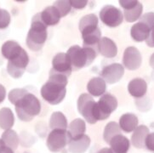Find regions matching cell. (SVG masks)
<instances>
[{"instance_id": "obj_1", "label": "cell", "mask_w": 154, "mask_h": 153, "mask_svg": "<svg viewBox=\"0 0 154 153\" xmlns=\"http://www.w3.org/2000/svg\"><path fill=\"white\" fill-rule=\"evenodd\" d=\"M67 85V77L50 70L49 80L40 90L41 96L45 101L51 105L60 104L64 99Z\"/></svg>"}, {"instance_id": "obj_2", "label": "cell", "mask_w": 154, "mask_h": 153, "mask_svg": "<svg viewBox=\"0 0 154 153\" xmlns=\"http://www.w3.org/2000/svg\"><path fill=\"white\" fill-rule=\"evenodd\" d=\"M47 26L41 20L40 13L33 16L27 37L26 45L32 51H39L47 39Z\"/></svg>"}, {"instance_id": "obj_3", "label": "cell", "mask_w": 154, "mask_h": 153, "mask_svg": "<svg viewBox=\"0 0 154 153\" xmlns=\"http://www.w3.org/2000/svg\"><path fill=\"white\" fill-rule=\"evenodd\" d=\"M15 106L18 118L24 122L32 121L41 111V104L38 99L29 92L17 101Z\"/></svg>"}, {"instance_id": "obj_4", "label": "cell", "mask_w": 154, "mask_h": 153, "mask_svg": "<svg viewBox=\"0 0 154 153\" xmlns=\"http://www.w3.org/2000/svg\"><path fill=\"white\" fill-rule=\"evenodd\" d=\"M66 54L69 57L72 66L75 69H81L90 66L95 59L97 53L94 48L85 46L81 48L79 45H74L68 49Z\"/></svg>"}, {"instance_id": "obj_5", "label": "cell", "mask_w": 154, "mask_h": 153, "mask_svg": "<svg viewBox=\"0 0 154 153\" xmlns=\"http://www.w3.org/2000/svg\"><path fill=\"white\" fill-rule=\"evenodd\" d=\"M118 107V100L111 94H104L100 100L95 104L94 117L96 121L106 120Z\"/></svg>"}, {"instance_id": "obj_6", "label": "cell", "mask_w": 154, "mask_h": 153, "mask_svg": "<svg viewBox=\"0 0 154 153\" xmlns=\"http://www.w3.org/2000/svg\"><path fill=\"white\" fill-rule=\"evenodd\" d=\"M71 141L69 132L66 129H53L47 137V146L52 152H58Z\"/></svg>"}, {"instance_id": "obj_7", "label": "cell", "mask_w": 154, "mask_h": 153, "mask_svg": "<svg viewBox=\"0 0 154 153\" xmlns=\"http://www.w3.org/2000/svg\"><path fill=\"white\" fill-rule=\"evenodd\" d=\"M29 63V56L24 49L15 57L9 60L7 64V72L14 78H20L25 72Z\"/></svg>"}, {"instance_id": "obj_8", "label": "cell", "mask_w": 154, "mask_h": 153, "mask_svg": "<svg viewBox=\"0 0 154 153\" xmlns=\"http://www.w3.org/2000/svg\"><path fill=\"white\" fill-rule=\"evenodd\" d=\"M100 19L109 27H117L122 24L124 15L122 11L112 5H106L100 12Z\"/></svg>"}, {"instance_id": "obj_9", "label": "cell", "mask_w": 154, "mask_h": 153, "mask_svg": "<svg viewBox=\"0 0 154 153\" xmlns=\"http://www.w3.org/2000/svg\"><path fill=\"white\" fill-rule=\"evenodd\" d=\"M96 102L90 94H82L78 99V110L89 124H94L97 121L94 119V109Z\"/></svg>"}, {"instance_id": "obj_10", "label": "cell", "mask_w": 154, "mask_h": 153, "mask_svg": "<svg viewBox=\"0 0 154 153\" xmlns=\"http://www.w3.org/2000/svg\"><path fill=\"white\" fill-rule=\"evenodd\" d=\"M142 62V57L138 49L130 46L124 50L123 64L128 70L135 71L139 68Z\"/></svg>"}, {"instance_id": "obj_11", "label": "cell", "mask_w": 154, "mask_h": 153, "mask_svg": "<svg viewBox=\"0 0 154 153\" xmlns=\"http://www.w3.org/2000/svg\"><path fill=\"white\" fill-rule=\"evenodd\" d=\"M124 74V68L123 65L119 63L110 64L101 71V78L104 79L105 82L108 84H116L121 80Z\"/></svg>"}, {"instance_id": "obj_12", "label": "cell", "mask_w": 154, "mask_h": 153, "mask_svg": "<svg viewBox=\"0 0 154 153\" xmlns=\"http://www.w3.org/2000/svg\"><path fill=\"white\" fill-rule=\"evenodd\" d=\"M52 66L53 68L51 70L53 72L65 75L67 78L72 73V64L67 54L58 53L55 54L52 60Z\"/></svg>"}, {"instance_id": "obj_13", "label": "cell", "mask_w": 154, "mask_h": 153, "mask_svg": "<svg viewBox=\"0 0 154 153\" xmlns=\"http://www.w3.org/2000/svg\"><path fill=\"white\" fill-rule=\"evenodd\" d=\"M97 49L100 54L106 58H114L118 54V47L109 38H101L98 43Z\"/></svg>"}, {"instance_id": "obj_14", "label": "cell", "mask_w": 154, "mask_h": 153, "mask_svg": "<svg viewBox=\"0 0 154 153\" xmlns=\"http://www.w3.org/2000/svg\"><path fill=\"white\" fill-rule=\"evenodd\" d=\"M147 90V84L144 79L136 78L132 79L128 84V91L134 98L143 97Z\"/></svg>"}, {"instance_id": "obj_15", "label": "cell", "mask_w": 154, "mask_h": 153, "mask_svg": "<svg viewBox=\"0 0 154 153\" xmlns=\"http://www.w3.org/2000/svg\"><path fill=\"white\" fill-rule=\"evenodd\" d=\"M40 17L46 26H55L58 24V22L60 21V19L61 18L59 11L56 10V8L54 6L46 7L45 10L40 13Z\"/></svg>"}, {"instance_id": "obj_16", "label": "cell", "mask_w": 154, "mask_h": 153, "mask_svg": "<svg viewBox=\"0 0 154 153\" xmlns=\"http://www.w3.org/2000/svg\"><path fill=\"white\" fill-rule=\"evenodd\" d=\"M110 149L112 153H127L129 149V140L123 134H118L109 142Z\"/></svg>"}, {"instance_id": "obj_17", "label": "cell", "mask_w": 154, "mask_h": 153, "mask_svg": "<svg viewBox=\"0 0 154 153\" xmlns=\"http://www.w3.org/2000/svg\"><path fill=\"white\" fill-rule=\"evenodd\" d=\"M106 82L102 78H93L89 81V83L87 84V89L88 92L90 93V95L92 96H102L106 92Z\"/></svg>"}, {"instance_id": "obj_18", "label": "cell", "mask_w": 154, "mask_h": 153, "mask_svg": "<svg viewBox=\"0 0 154 153\" xmlns=\"http://www.w3.org/2000/svg\"><path fill=\"white\" fill-rule=\"evenodd\" d=\"M149 128L145 125H140L134 130L131 137V142L135 148H143L146 136L149 134Z\"/></svg>"}, {"instance_id": "obj_19", "label": "cell", "mask_w": 154, "mask_h": 153, "mask_svg": "<svg viewBox=\"0 0 154 153\" xmlns=\"http://www.w3.org/2000/svg\"><path fill=\"white\" fill-rule=\"evenodd\" d=\"M98 26V17L94 14H89L81 18L79 21V30L82 34L94 31Z\"/></svg>"}, {"instance_id": "obj_20", "label": "cell", "mask_w": 154, "mask_h": 153, "mask_svg": "<svg viewBox=\"0 0 154 153\" xmlns=\"http://www.w3.org/2000/svg\"><path fill=\"white\" fill-rule=\"evenodd\" d=\"M138 118L133 113L124 114L119 119L120 128L125 133H131L138 127Z\"/></svg>"}, {"instance_id": "obj_21", "label": "cell", "mask_w": 154, "mask_h": 153, "mask_svg": "<svg viewBox=\"0 0 154 153\" xmlns=\"http://www.w3.org/2000/svg\"><path fill=\"white\" fill-rule=\"evenodd\" d=\"M90 145V139L88 135L75 139H71L68 144V150L71 153H84L87 151Z\"/></svg>"}, {"instance_id": "obj_22", "label": "cell", "mask_w": 154, "mask_h": 153, "mask_svg": "<svg viewBox=\"0 0 154 153\" xmlns=\"http://www.w3.org/2000/svg\"><path fill=\"white\" fill-rule=\"evenodd\" d=\"M150 28L146 25L141 22L135 23L132 26L130 29V35L131 38L135 42H142L147 39L150 33Z\"/></svg>"}, {"instance_id": "obj_23", "label": "cell", "mask_w": 154, "mask_h": 153, "mask_svg": "<svg viewBox=\"0 0 154 153\" xmlns=\"http://www.w3.org/2000/svg\"><path fill=\"white\" fill-rule=\"evenodd\" d=\"M22 50L20 45L14 40L6 41L1 48V52L3 56L8 60L15 57Z\"/></svg>"}, {"instance_id": "obj_24", "label": "cell", "mask_w": 154, "mask_h": 153, "mask_svg": "<svg viewBox=\"0 0 154 153\" xmlns=\"http://www.w3.org/2000/svg\"><path fill=\"white\" fill-rule=\"evenodd\" d=\"M86 125L83 119H74L69 125V134L71 139H75L85 135Z\"/></svg>"}, {"instance_id": "obj_25", "label": "cell", "mask_w": 154, "mask_h": 153, "mask_svg": "<svg viewBox=\"0 0 154 153\" xmlns=\"http://www.w3.org/2000/svg\"><path fill=\"white\" fill-rule=\"evenodd\" d=\"M15 123V117L12 111L8 107L0 110V128L8 130L11 129Z\"/></svg>"}, {"instance_id": "obj_26", "label": "cell", "mask_w": 154, "mask_h": 153, "mask_svg": "<svg viewBox=\"0 0 154 153\" xmlns=\"http://www.w3.org/2000/svg\"><path fill=\"white\" fill-rule=\"evenodd\" d=\"M50 128L53 129H66L67 128V120L60 112H53L50 119Z\"/></svg>"}, {"instance_id": "obj_27", "label": "cell", "mask_w": 154, "mask_h": 153, "mask_svg": "<svg viewBox=\"0 0 154 153\" xmlns=\"http://www.w3.org/2000/svg\"><path fill=\"white\" fill-rule=\"evenodd\" d=\"M100 37H101V32H100V28L90 32L85 33V34H82L84 46L94 48L95 45H98V43L101 38Z\"/></svg>"}, {"instance_id": "obj_28", "label": "cell", "mask_w": 154, "mask_h": 153, "mask_svg": "<svg viewBox=\"0 0 154 153\" xmlns=\"http://www.w3.org/2000/svg\"><path fill=\"white\" fill-rule=\"evenodd\" d=\"M2 140L6 146L11 148L13 151L17 149L19 145V138L15 131L12 129L5 130L2 134Z\"/></svg>"}, {"instance_id": "obj_29", "label": "cell", "mask_w": 154, "mask_h": 153, "mask_svg": "<svg viewBox=\"0 0 154 153\" xmlns=\"http://www.w3.org/2000/svg\"><path fill=\"white\" fill-rule=\"evenodd\" d=\"M120 133H121V128L119 124H118L116 122H110L105 127L103 139L106 143L109 144L112 139Z\"/></svg>"}, {"instance_id": "obj_30", "label": "cell", "mask_w": 154, "mask_h": 153, "mask_svg": "<svg viewBox=\"0 0 154 153\" xmlns=\"http://www.w3.org/2000/svg\"><path fill=\"white\" fill-rule=\"evenodd\" d=\"M143 10V5L139 2V4L131 10H124V17L128 22H134L141 17Z\"/></svg>"}, {"instance_id": "obj_31", "label": "cell", "mask_w": 154, "mask_h": 153, "mask_svg": "<svg viewBox=\"0 0 154 153\" xmlns=\"http://www.w3.org/2000/svg\"><path fill=\"white\" fill-rule=\"evenodd\" d=\"M53 6L55 7L56 10L59 11L61 17H64V16L67 15L71 11V8H72L70 1H66V0L55 1Z\"/></svg>"}, {"instance_id": "obj_32", "label": "cell", "mask_w": 154, "mask_h": 153, "mask_svg": "<svg viewBox=\"0 0 154 153\" xmlns=\"http://www.w3.org/2000/svg\"><path fill=\"white\" fill-rule=\"evenodd\" d=\"M26 93H28L25 89H14L10 90L9 93V100L12 104L15 105L17 101H19Z\"/></svg>"}, {"instance_id": "obj_33", "label": "cell", "mask_w": 154, "mask_h": 153, "mask_svg": "<svg viewBox=\"0 0 154 153\" xmlns=\"http://www.w3.org/2000/svg\"><path fill=\"white\" fill-rule=\"evenodd\" d=\"M10 13L6 10L0 9V29H5L7 28L10 24Z\"/></svg>"}, {"instance_id": "obj_34", "label": "cell", "mask_w": 154, "mask_h": 153, "mask_svg": "<svg viewBox=\"0 0 154 153\" xmlns=\"http://www.w3.org/2000/svg\"><path fill=\"white\" fill-rule=\"evenodd\" d=\"M140 22L146 25L150 29L154 27V13L153 12H147L140 18Z\"/></svg>"}, {"instance_id": "obj_35", "label": "cell", "mask_w": 154, "mask_h": 153, "mask_svg": "<svg viewBox=\"0 0 154 153\" xmlns=\"http://www.w3.org/2000/svg\"><path fill=\"white\" fill-rule=\"evenodd\" d=\"M119 4L124 10H128L134 8L139 4V1H136V0H120Z\"/></svg>"}, {"instance_id": "obj_36", "label": "cell", "mask_w": 154, "mask_h": 153, "mask_svg": "<svg viewBox=\"0 0 154 153\" xmlns=\"http://www.w3.org/2000/svg\"><path fill=\"white\" fill-rule=\"evenodd\" d=\"M145 146L149 151L154 152V132L153 133H150L146 136V141H145Z\"/></svg>"}, {"instance_id": "obj_37", "label": "cell", "mask_w": 154, "mask_h": 153, "mask_svg": "<svg viewBox=\"0 0 154 153\" xmlns=\"http://www.w3.org/2000/svg\"><path fill=\"white\" fill-rule=\"evenodd\" d=\"M70 4H71V6H72L74 9H77V10H82L84 9L85 6L88 4V1L86 0H71L70 1Z\"/></svg>"}, {"instance_id": "obj_38", "label": "cell", "mask_w": 154, "mask_h": 153, "mask_svg": "<svg viewBox=\"0 0 154 153\" xmlns=\"http://www.w3.org/2000/svg\"><path fill=\"white\" fill-rule=\"evenodd\" d=\"M146 43L149 47H152V48L154 47V27L150 30L149 36H148L147 39L146 40Z\"/></svg>"}, {"instance_id": "obj_39", "label": "cell", "mask_w": 154, "mask_h": 153, "mask_svg": "<svg viewBox=\"0 0 154 153\" xmlns=\"http://www.w3.org/2000/svg\"><path fill=\"white\" fill-rule=\"evenodd\" d=\"M5 96H6V89L2 84H0V103H2L5 100Z\"/></svg>"}, {"instance_id": "obj_40", "label": "cell", "mask_w": 154, "mask_h": 153, "mask_svg": "<svg viewBox=\"0 0 154 153\" xmlns=\"http://www.w3.org/2000/svg\"><path fill=\"white\" fill-rule=\"evenodd\" d=\"M0 153H14V151L10 147L4 145L0 148Z\"/></svg>"}, {"instance_id": "obj_41", "label": "cell", "mask_w": 154, "mask_h": 153, "mask_svg": "<svg viewBox=\"0 0 154 153\" xmlns=\"http://www.w3.org/2000/svg\"><path fill=\"white\" fill-rule=\"evenodd\" d=\"M98 153H112V150L110 148H103L101 150H100Z\"/></svg>"}, {"instance_id": "obj_42", "label": "cell", "mask_w": 154, "mask_h": 153, "mask_svg": "<svg viewBox=\"0 0 154 153\" xmlns=\"http://www.w3.org/2000/svg\"><path fill=\"white\" fill-rule=\"evenodd\" d=\"M149 64L151 66V67H152L154 69V53L152 55H151V57H150L149 60Z\"/></svg>"}, {"instance_id": "obj_43", "label": "cell", "mask_w": 154, "mask_h": 153, "mask_svg": "<svg viewBox=\"0 0 154 153\" xmlns=\"http://www.w3.org/2000/svg\"><path fill=\"white\" fill-rule=\"evenodd\" d=\"M4 145H5V143H4V141L2 140V139H0V148H1L2 146H4Z\"/></svg>"}]
</instances>
